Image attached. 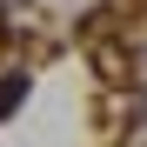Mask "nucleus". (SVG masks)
<instances>
[{
  "label": "nucleus",
  "instance_id": "obj_1",
  "mask_svg": "<svg viewBox=\"0 0 147 147\" xmlns=\"http://www.w3.org/2000/svg\"><path fill=\"white\" fill-rule=\"evenodd\" d=\"M20 87H27V80H20V74H7V80H0V114H7V107L20 100Z\"/></svg>",
  "mask_w": 147,
  "mask_h": 147
}]
</instances>
